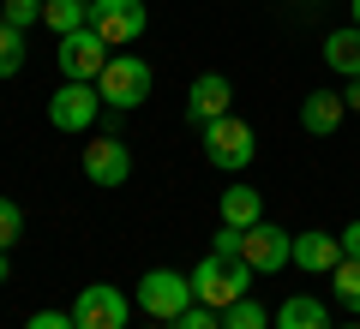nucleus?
<instances>
[{
    "instance_id": "nucleus-14",
    "label": "nucleus",
    "mask_w": 360,
    "mask_h": 329,
    "mask_svg": "<svg viewBox=\"0 0 360 329\" xmlns=\"http://www.w3.org/2000/svg\"><path fill=\"white\" fill-rule=\"evenodd\" d=\"M217 215H222V228H258V222H264V198H258L252 186H240V180H234L229 192H222V203H217Z\"/></svg>"
},
{
    "instance_id": "nucleus-21",
    "label": "nucleus",
    "mask_w": 360,
    "mask_h": 329,
    "mask_svg": "<svg viewBox=\"0 0 360 329\" xmlns=\"http://www.w3.org/2000/svg\"><path fill=\"white\" fill-rule=\"evenodd\" d=\"M42 6L49 0H0V18L13 30H30V25H42Z\"/></svg>"
},
{
    "instance_id": "nucleus-24",
    "label": "nucleus",
    "mask_w": 360,
    "mask_h": 329,
    "mask_svg": "<svg viewBox=\"0 0 360 329\" xmlns=\"http://www.w3.org/2000/svg\"><path fill=\"white\" fill-rule=\"evenodd\" d=\"M25 329H78V323H72V311H37Z\"/></svg>"
},
{
    "instance_id": "nucleus-4",
    "label": "nucleus",
    "mask_w": 360,
    "mask_h": 329,
    "mask_svg": "<svg viewBox=\"0 0 360 329\" xmlns=\"http://www.w3.org/2000/svg\"><path fill=\"white\" fill-rule=\"evenodd\" d=\"M156 72L150 60H139V54H115V60L103 66V78H96V90H103V102L115 108V114H127V108H139L144 96H150Z\"/></svg>"
},
{
    "instance_id": "nucleus-26",
    "label": "nucleus",
    "mask_w": 360,
    "mask_h": 329,
    "mask_svg": "<svg viewBox=\"0 0 360 329\" xmlns=\"http://www.w3.org/2000/svg\"><path fill=\"white\" fill-rule=\"evenodd\" d=\"M336 240H342V257H360V222H348Z\"/></svg>"
},
{
    "instance_id": "nucleus-11",
    "label": "nucleus",
    "mask_w": 360,
    "mask_h": 329,
    "mask_svg": "<svg viewBox=\"0 0 360 329\" xmlns=\"http://www.w3.org/2000/svg\"><path fill=\"white\" fill-rule=\"evenodd\" d=\"M229 102H234V84H229V78H222V72H198L193 90H186V120L205 132L210 120L229 114Z\"/></svg>"
},
{
    "instance_id": "nucleus-8",
    "label": "nucleus",
    "mask_w": 360,
    "mask_h": 329,
    "mask_svg": "<svg viewBox=\"0 0 360 329\" xmlns=\"http://www.w3.org/2000/svg\"><path fill=\"white\" fill-rule=\"evenodd\" d=\"M144 25H150L144 0H90V30H96L108 48H120V42H139Z\"/></svg>"
},
{
    "instance_id": "nucleus-9",
    "label": "nucleus",
    "mask_w": 360,
    "mask_h": 329,
    "mask_svg": "<svg viewBox=\"0 0 360 329\" xmlns=\"http://www.w3.org/2000/svg\"><path fill=\"white\" fill-rule=\"evenodd\" d=\"M84 180L103 186V192H115V186L132 180V150L115 138V132H96V138L84 144Z\"/></svg>"
},
{
    "instance_id": "nucleus-19",
    "label": "nucleus",
    "mask_w": 360,
    "mask_h": 329,
    "mask_svg": "<svg viewBox=\"0 0 360 329\" xmlns=\"http://www.w3.org/2000/svg\"><path fill=\"white\" fill-rule=\"evenodd\" d=\"M222 329H270V311L246 293V300H234L229 311H222Z\"/></svg>"
},
{
    "instance_id": "nucleus-7",
    "label": "nucleus",
    "mask_w": 360,
    "mask_h": 329,
    "mask_svg": "<svg viewBox=\"0 0 360 329\" xmlns=\"http://www.w3.org/2000/svg\"><path fill=\"white\" fill-rule=\"evenodd\" d=\"M240 257L252 264V276H276V269L295 264V234L276 228V222H258L240 234Z\"/></svg>"
},
{
    "instance_id": "nucleus-20",
    "label": "nucleus",
    "mask_w": 360,
    "mask_h": 329,
    "mask_svg": "<svg viewBox=\"0 0 360 329\" xmlns=\"http://www.w3.org/2000/svg\"><path fill=\"white\" fill-rule=\"evenodd\" d=\"M18 66H25V30H13L0 18V78H13Z\"/></svg>"
},
{
    "instance_id": "nucleus-12",
    "label": "nucleus",
    "mask_w": 360,
    "mask_h": 329,
    "mask_svg": "<svg viewBox=\"0 0 360 329\" xmlns=\"http://www.w3.org/2000/svg\"><path fill=\"white\" fill-rule=\"evenodd\" d=\"M342 120H348V102L336 96V90H307V96H300V132H312V138H330Z\"/></svg>"
},
{
    "instance_id": "nucleus-29",
    "label": "nucleus",
    "mask_w": 360,
    "mask_h": 329,
    "mask_svg": "<svg viewBox=\"0 0 360 329\" xmlns=\"http://www.w3.org/2000/svg\"><path fill=\"white\" fill-rule=\"evenodd\" d=\"M348 13H354V25H360V0H348Z\"/></svg>"
},
{
    "instance_id": "nucleus-6",
    "label": "nucleus",
    "mask_w": 360,
    "mask_h": 329,
    "mask_svg": "<svg viewBox=\"0 0 360 329\" xmlns=\"http://www.w3.org/2000/svg\"><path fill=\"white\" fill-rule=\"evenodd\" d=\"M127 317H132V300L120 288H108V281H90L72 300V323L78 329H127Z\"/></svg>"
},
{
    "instance_id": "nucleus-28",
    "label": "nucleus",
    "mask_w": 360,
    "mask_h": 329,
    "mask_svg": "<svg viewBox=\"0 0 360 329\" xmlns=\"http://www.w3.org/2000/svg\"><path fill=\"white\" fill-rule=\"evenodd\" d=\"M6 276H13V257H6V252H0V288H6Z\"/></svg>"
},
{
    "instance_id": "nucleus-27",
    "label": "nucleus",
    "mask_w": 360,
    "mask_h": 329,
    "mask_svg": "<svg viewBox=\"0 0 360 329\" xmlns=\"http://www.w3.org/2000/svg\"><path fill=\"white\" fill-rule=\"evenodd\" d=\"M342 102H348V114H360V78H348V96Z\"/></svg>"
},
{
    "instance_id": "nucleus-13",
    "label": "nucleus",
    "mask_w": 360,
    "mask_h": 329,
    "mask_svg": "<svg viewBox=\"0 0 360 329\" xmlns=\"http://www.w3.org/2000/svg\"><path fill=\"white\" fill-rule=\"evenodd\" d=\"M295 264L307 269V276H330V269L342 264V240H336V234H324V228L295 234Z\"/></svg>"
},
{
    "instance_id": "nucleus-18",
    "label": "nucleus",
    "mask_w": 360,
    "mask_h": 329,
    "mask_svg": "<svg viewBox=\"0 0 360 329\" xmlns=\"http://www.w3.org/2000/svg\"><path fill=\"white\" fill-rule=\"evenodd\" d=\"M330 293H336V305H342L348 317H360V257H342V264L330 269Z\"/></svg>"
},
{
    "instance_id": "nucleus-30",
    "label": "nucleus",
    "mask_w": 360,
    "mask_h": 329,
    "mask_svg": "<svg viewBox=\"0 0 360 329\" xmlns=\"http://www.w3.org/2000/svg\"><path fill=\"white\" fill-rule=\"evenodd\" d=\"M336 329H360V317H354V323H336Z\"/></svg>"
},
{
    "instance_id": "nucleus-10",
    "label": "nucleus",
    "mask_w": 360,
    "mask_h": 329,
    "mask_svg": "<svg viewBox=\"0 0 360 329\" xmlns=\"http://www.w3.org/2000/svg\"><path fill=\"white\" fill-rule=\"evenodd\" d=\"M54 54H60V72L78 78V84H96V78H103V66L115 60V54H108V42L96 36L90 25L72 30V36H60V48H54Z\"/></svg>"
},
{
    "instance_id": "nucleus-3",
    "label": "nucleus",
    "mask_w": 360,
    "mask_h": 329,
    "mask_svg": "<svg viewBox=\"0 0 360 329\" xmlns=\"http://www.w3.org/2000/svg\"><path fill=\"white\" fill-rule=\"evenodd\" d=\"M252 156H258V132H252V120L222 114V120H210V126H205V162H210V168H222V174H240V168H252Z\"/></svg>"
},
{
    "instance_id": "nucleus-25",
    "label": "nucleus",
    "mask_w": 360,
    "mask_h": 329,
    "mask_svg": "<svg viewBox=\"0 0 360 329\" xmlns=\"http://www.w3.org/2000/svg\"><path fill=\"white\" fill-rule=\"evenodd\" d=\"M210 252H229V257H240V228H217V240H210Z\"/></svg>"
},
{
    "instance_id": "nucleus-15",
    "label": "nucleus",
    "mask_w": 360,
    "mask_h": 329,
    "mask_svg": "<svg viewBox=\"0 0 360 329\" xmlns=\"http://www.w3.org/2000/svg\"><path fill=\"white\" fill-rule=\"evenodd\" d=\"M270 329H336V323H330V311H324V300H312V293H295V300L276 305Z\"/></svg>"
},
{
    "instance_id": "nucleus-17",
    "label": "nucleus",
    "mask_w": 360,
    "mask_h": 329,
    "mask_svg": "<svg viewBox=\"0 0 360 329\" xmlns=\"http://www.w3.org/2000/svg\"><path fill=\"white\" fill-rule=\"evenodd\" d=\"M42 25H49L54 36H72V30L90 25V0H49V6H42Z\"/></svg>"
},
{
    "instance_id": "nucleus-16",
    "label": "nucleus",
    "mask_w": 360,
    "mask_h": 329,
    "mask_svg": "<svg viewBox=\"0 0 360 329\" xmlns=\"http://www.w3.org/2000/svg\"><path fill=\"white\" fill-rule=\"evenodd\" d=\"M324 66L342 78H360V25H342L324 36Z\"/></svg>"
},
{
    "instance_id": "nucleus-2",
    "label": "nucleus",
    "mask_w": 360,
    "mask_h": 329,
    "mask_svg": "<svg viewBox=\"0 0 360 329\" xmlns=\"http://www.w3.org/2000/svg\"><path fill=\"white\" fill-rule=\"evenodd\" d=\"M132 305H139L150 323H174L186 305H198V300H193V276H180V269H144Z\"/></svg>"
},
{
    "instance_id": "nucleus-5",
    "label": "nucleus",
    "mask_w": 360,
    "mask_h": 329,
    "mask_svg": "<svg viewBox=\"0 0 360 329\" xmlns=\"http://www.w3.org/2000/svg\"><path fill=\"white\" fill-rule=\"evenodd\" d=\"M96 120H103V90L96 84L66 78V84L49 96V126L54 132H96Z\"/></svg>"
},
{
    "instance_id": "nucleus-22",
    "label": "nucleus",
    "mask_w": 360,
    "mask_h": 329,
    "mask_svg": "<svg viewBox=\"0 0 360 329\" xmlns=\"http://www.w3.org/2000/svg\"><path fill=\"white\" fill-rule=\"evenodd\" d=\"M18 240H25V210L13 198H0V252H13Z\"/></svg>"
},
{
    "instance_id": "nucleus-23",
    "label": "nucleus",
    "mask_w": 360,
    "mask_h": 329,
    "mask_svg": "<svg viewBox=\"0 0 360 329\" xmlns=\"http://www.w3.org/2000/svg\"><path fill=\"white\" fill-rule=\"evenodd\" d=\"M168 329H222V311H210V305H186Z\"/></svg>"
},
{
    "instance_id": "nucleus-1",
    "label": "nucleus",
    "mask_w": 360,
    "mask_h": 329,
    "mask_svg": "<svg viewBox=\"0 0 360 329\" xmlns=\"http://www.w3.org/2000/svg\"><path fill=\"white\" fill-rule=\"evenodd\" d=\"M252 293V264L246 257H229V252H205L193 269V300L210 305V311H229L234 300Z\"/></svg>"
}]
</instances>
